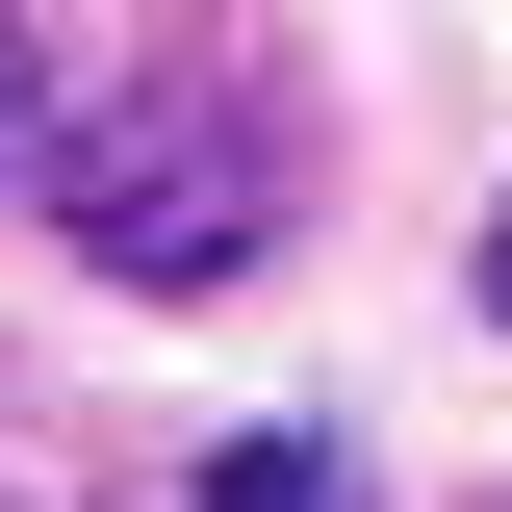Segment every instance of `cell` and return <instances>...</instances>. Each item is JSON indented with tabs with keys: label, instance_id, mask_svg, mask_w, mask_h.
I'll return each mask as SVG.
<instances>
[{
	"label": "cell",
	"instance_id": "7a4b0ae2",
	"mask_svg": "<svg viewBox=\"0 0 512 512\" xmlns=\"http://www.w3.org/2000/svg\"><path fill=\"white\" fill-rule=\"evenodd\" d=\"M205 512H359V461H333V436H231V461H205Z\"/></svg>",
	"mask_w": 512,
	"mask_h": 512
},
{
	"label": "cell",
	"instance_id": "277c9868",
	"mask_svg": "<svg viewBox=\"0 0 512 512\" xmlns=\"http://www.w3.org/2000/svg\"><path fill=\"white\" fill-rule=\"evenodd\" d=\"M0 512H52V461H26V436H0Z\"/></svg>",
	"mask_w": 512,
	"mask_h": 512
},
{
	"label": "cell",
	"instance_id": "5b68a950",
	"mask_svg": "<svg viewBox=\"0 0 512 512\" xmlns=\"http://www.w3.org/2000/svg\"><path fill=\"white\" fill-rule=\"evenodd\" d=\"M487 308H512V231H487Z\"/></svg>",
	"mask_w": 512,
	"mask_h": 512
},
{
	"label": "cell",
	"instance_id": "3957f363",
	"mask_svg": "<svg viewBox=\"0 0 512 512\" xmlns=\"http://www.w3.org/2000/svg\"><path fill=\"white\" fill-rule=\"evenodd\" d=\"M0 154H26V26H0Z\"/></svg>",
	"mask_w": 512,
	"mask_h": 512
},
{
	"label": "cell",
	"instance_id": "6da1fadb",
	"mask_svg": "<svg viewBox=\"0 0 512 512\" xmlns=\"http://www.w3.org/2000/svg\"><path fill=\"white\" fill-rule=\"evenodd\" d=\"M52 205H77V256H103V282H154V308H180V282H231V256H256V128L180 103V77H128V103L52 128Z\"/></svg>",
	"mask_w": 512,
	"mask_h": 512
}]
</instances>
